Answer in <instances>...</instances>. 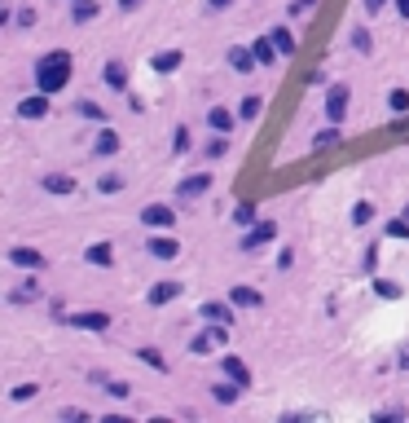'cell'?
<instances>
[{
    "label": "cell",
    "instance_id": "16",
    "mask_svg": "<svg viewBox=\"0 0 409 423\" xmlns=\"http://www.w3.org/2000/svg\"><path fill=\"white\" fill-rule=\"evenodd\" d=\"M102 84H106V89L128 93V66H124V62H106V66H102Z\"/></svg>",
    "mask_w": 409,
    "mask_h": 423
},
{
    "label": "cell",
    "instance_id": "40",
    "mask_svg": "<svg viewBox=\"0 0 409 423\" xmlns=\"http://www.w3.org/2000/svg\"><path fill=\"white\" fill-rule=\"evenodd\" d=\"M388 234H392V238H409V216H401V221H388Z\"/></svg>",
    "mask_w": 409,
    "mask_h": 423
},
{
    "label": "cell",
    "instance_id": "18",
    "mask_svg": "<svg viewBox=\"0 0 409 423\" xmlns=\"http://www.w3.org/2000/svg\"><path fill=\"white\" fill-rule=\"evenodd\" d=\"M220 370L229 375V379H238L242 388H251V366H247L242 357H229V353H225V357H220Z\"/></svg>",
    "mask_w": 409,
    "mask_h": 423
},
{
    "label": "cell",
    "instance_id": "5",
    "mask_svg": "<svg viewBox=\"0 0 409 423\" xmlns=\"http://www.w3.org/2000/svg\"><path fill=\"white\" fill-rule=\"evenodd\" d=\"M211 190V177L207 172H189L176 181V203H189V199H202Z\"/></svg>",
    "mask_w": 409,
    "mask_h": 423
},
{
    "label": "cell",
    "instance_id": "2",
    "mask_svg": "<svg viewBox=\"0 0 409 423\" xmlns=\"http://www.w3.org/2000/svg\"><path fill=\"white\" fill-rule=\"evenodd\" d=\"M348 102H352V89H348V84H330L326 89V106H321V111H326L330 124H343L348 119Z\"/></svg>",
    "mask_w": 409,
    "mask_h": 423
},
{
    "label": "cell",
    "instance_id": "19",
    "mask_svg": "<svg viewBox=\"0 0 409 423\" xmlns=\"http://www.w3.org/2000/svg\"><path fill=\"white\" fill-rule=\"evenodd\" d=\"M97 14H102V5H97V0H70V22H75V27L93 22Z\"/></svg>",
    "mask_w": 409,
    "mask_h": 423
},
{
    "label": "cell",
    "instance_id": "23",
    "mask_svg": "<svg viewBox=\"0 0 409 423\" xmlns=\"http://www.w3.org/2000/svg\"><path fill=\"white\" fill-rule=\"evenodd\" d=\"M238 393H242V384H238V379H229V375H225L220 384H211V397H216L220 406H234V402H238Z\"/></svg>",
    "mask_w": 409,
    "mask_h": 423
},
{
    "label": "cell",
    "instance_id": "10",
    "mask_svg": "<svg viewBox=\"0 0 409 423\" xmlns=\"http://www.w3.org/2000/svg\"><path fill=\"white\" fill-rule=\"evenodd\" d=\"M225 62H229V71H238V75H251V71L260 66L256 49H247V44H234L229 53H225Z\"/></svg>",
    "mask_w": 409,
    "mask_h": 423
},
{
    "label": "cell",
    "instance_id": "17",
    "mask_svg": "<svg viewBox=\"0 0 409 423\" xmlns=\"http://www.w3.org/2000/svg\"><path fill=\"white\" fill-rule=\"evenodd\" d=\"M119 146H124V141H119V132L111 128V124H102V132H97V141H93V154H119Z\"/></svg>",
    "mask_w": 409,
    "mask_h": 423
},
{
    "label": "cell",
    "instance_id": "22",
    "mask_svg": "<svg viewBox=\"0 0 409 423\" xmlns=\"http://www.w3.org/2000/svg\"><path fill=\"white\" fill-rule=\"evenodd\" d=\"M251 49H256L260 66H278V57H282V49H278V44H273V35H260V40L251 44Z\"/></svg>",
    "mask_w": 409,
    "mask_h": 423
},
{
    "label": "cell",
    "instance_id": "34",
    "mask_svg": "<svg viewBox=\"0 0 409 423\" xmlns=\"http://www.w3.org/2000/svg\"><path fill=\"white\" fill-rule=\"evenodd\" d=\"M102 388H106V393H111V397H115V402H128V397H132V384H124V379H106V384H102Z\"/></svg>",
    "mask_w": 409,
    "mask_h": 423
},
{
    "label": "cell",
    "instance_id": "32",
    "mask_svg": "<svg viewBox=\"0 0 409 423\" xmlns=\"http://www.w3.org/2000/svg\"><path fill=\"white\" fill-rule=\"evenodd\" d=\"M75 111H79L84 119H97V124H106V106H97V102H88V98H84V102H75Z\"/></svg>",
    "mask_w": 409,
    "mask_h": 423
},
{
    "label": "cell",
    "instance_id": "4",
    "mask_svg": "<svg viewBox=\"0 0 409 423\" xmlns=\"http://www.w3.org/2000/svg\"><path fill=\"white\" fill-rule=\"evenodd\" d=\"M66 326H75V331H111V313L102 309H84V313H70V318H57Z\"/></svg>",
    "mask_w": 409,
    "mask_h": 423
},
{
    "label": "cell",
    "instance_id": "25",
    "mask_svg": "<svg viewBox=\"0 0 409 423\" xmlns=\"http://www.w3.org/2000/svg\"><path fill=\"white\" fill-rule=\"evenodd\" d=\"M269 35H273V44L282 49V57H295V49H299V44H295V31H291V27H273Z\"/></svg>",
    "mask_w": 409,
    "mask_h": 423
},
{
    "label": "cell",
    "instance_id": "39",
    "mask_svg": "<svg viewBox=\"0 0 409 423\" xmlns=\"http://www.w3.org/2000/svg\"><path fill=\"white\" fill-rule=\"evenodd\" d=\"M57 419H62V423H79V419H88V415H84L79 406H62V410H57Z\"/></svg>",
    "mask_w": 409,
    "mask_h": 423
},
{
    "label": "cell",
    "instance_id": "35",
    "mask_svg": "<svg viewBox=\"0 0 409 423\" xmlns=\"http://www.w3.org/2000/svg\"><path fill=\"white\" fill-rule=\"evenodd\" d=\"M141 361H146L150 370H159V375H167V361H163V353H159V348H141Z\"/></svg>",
    "mask_w": 409,
    "mask_h": 423
},
{
    "label": "cell",
    "instance_id": "49",
    "mask_svg": "<svg viewBox=\"0 0 409 423\" xmlns=\"http://www.w3.org/2000/svg\"><path fill=\"white\" fill-rule=\"evenodd\" d=\"M119 9H124V14H132V9H141V0H119Z\"/></svg>",
    "mask_w": 409,
    "mask_h": 423
},
{
    "label": "cell",
    "instance_id": "30",
    "mask_svg": "<svg viewBox=\"0 0 409 423\" xmlns=\"http://www.w3.org/2000/svg\"><path fill=\"white\" fill-rule=\"evenodd\" d=\"M124 186H128V181L119 177V172H106V177H97V190H102V195H119Z\"/></svg>",
    "mask_w": 409,
    "mask_h": 423
},
{
    "label": "cell",
    "instance_id": "29",
    "mask_svg": "<svg viewBox=\"0 0 409 423\" xmlns=\"http://www.w3.org/2000/svg\"><path fill=\"white\" fill-rule=\"evenodd\" d=\"M388 111H392V115H409V93H405V89H392V93H388Z\"/></svg>",
    "mask_w": 409,
    "mask_h": 423
},
{
    "label": "cell",
    "instance_id": "20",
    "mask_svg": "<svg viewBox=\"0 0 409 423\" xmlns=\"http://www.w3.org/2000/svg\"><path fill=\"white\" fill-rule=\"evenodd\" d=\"M84 260H88V264H97V269H111V264H115V247H111V243H88Z\"/></svg>",
    "mask_w": 409,
    "mask_h": 423
},
{
    "label": "cell",
    "instance_id": "47",
    "mask_svg": "<svg viewBox=\"0 0 409 423\" xmlns=\"http://www.w3.org/2000/svg\"><path fill=\"white\" fill-rule=\"evenodd\" d=\"M229 5H234V0H207V9H216V14H225Z\"/></svg>",
    "mask_w": 409,
    "mask_h": 423
},
{
    "label": "cell",
    "instance_id": "8",
    "mask_svg": "<svg viewBox=\"0 0 409 423\" xmlns=\"http://www.w3.org/2000/svg\"><path fill=\"white\" fill-rule=\"evenodd\" d=\"M176 296H180V282H176V278H159V282L150 287L146 305H150V309H163V305H172Z\"/></svg>",
    "mask_w": 409,
    "mask_h": 423
},
{
    "label": "cell",
    "instance_id": "27",
    "mask_svg": "<svg viewBox=\"0 0 409 423\" xmlns=\"http://www.w3.org/2000/svg\"><path fill=\"white\" fill-rule=\"evenodd\" d=\"M207 128H216V132H229V128H234V115L225 111V106H211V111H207Z\"/></svg>",
    "mask_w": 409,
    "mask_h": 423
},
{
    "label": "cell",
    "instance_id": "36",
    "mask_svg": "<svg viewBox=\"0 0 409 423\" xmlns=\"http://www.w3.org/2000/svg\"><path fill=\"white\" fill-rule=\"evenodd\" d=\"M185 150H189V128L176 124V128H172V154H185Z\"/></svg>",
    "mask_w": 409,
    "mask_h": 423
},
{
    "label": "cell",
    "instance_id": "13",
    "mask_svg": "<svg viewBox=\"0 0 409 423\" xmlns=\"http://www.w3.org/2000/svg\"><path fill=\"white\" fill-rule=\"evenodd\" d=\"M44 291H40V282H35V273L31 278H22V287H9V305H31V300H40Z\"/></svg>",
    "mask_w": 409,
    "mask_h": 423
},
{
    "label": "cell",
    "instance_id": "3",
    "mask_svg": "<svg viewBox=\"0 0 409 423\" xmlns=\"http://www.w3.org/2000/svg\"><path fill=\"white\" fill-rule=\"evenodd\" d=\"M146 251L154 260H176L180 256V243H176V234H167V229H154V234L146 238Z\"/></svg>",
    "mask_w": 409,
    "mask_h": 423
},
{
    "label": "cell",
    "instance_id": "46",
    "mask_svg": "<svg viewBox=\"0 0 409 423\" xmlns=\"http://www.w3.org/2000/svg\"><path fill=\"white\" fill-rule=\"evenodd\" d=\"M361 5H365V14H383V5H388V0H361Z\"/></svg>",
    "mask_w": 409,
    "mask_h": 423
},
{
    "label": "cell",
    "instance_id": "42",
    "mask_svg": "<svg viewBox=\"0 0 409 423\" xmlns=\"http://www.w3.org/2000/svg\"><path fill=\"white\" fill-rule=\"evenodd\" d=\"M14 22H18L22 31H27V27H35V9H18V14H14Z\"/></svg>",
    "mask_w": 409,
    "mask_h": 423
},
{
    "label": "cell",
    "instance_id": "37",
    "mask_svg": "<svg viewBox=\"0 0 409 423\" xmlns=\"http://www.w3.org/2000/svg\"><path fill=\"white\" fill-rule=\"evenodd\" d=\"M370 221H374V203H365V199H361L356 208H352V225H370Z\"/></svg>",
    "mask_w": 409,
    "mask_h": 423
},
{
    "label": "cell",
    "instance_id": "7",
    "mask_svg": "<svg viewBox=\"0 0 409 423\" xmlns=\"http://www.w3.org/2000/svg\"><path fill=\"white\" fill-rule=\"evenodd\" d=\"M273 238H278V225H273V221H256L242 234V251H260L264 243H273Z\"/></svg>",
    "mask_w": 409,
    "mask_h": 423
},
{
    "label": "cell",
    "instance_id": "21",
    "mask_svg": "<svg viewBox=\"0 0 409 423\" xmlns=\"http://www.w3.org/2000/svg\"><path fill=\"white\" fill-rule=\"evenodd\" d=\"M343 141V132H339V124H330V128H321L317 137H312V154H326V150H334Z\"/></svg>",
    "mask_w": 409,
    "mask_h": 423
},
{
    "label": "cell",
    "instance_id": "24",
    "mask_svg": "<svg viewBox=\"0 0 409 423\" xmlns=\"http://www.w3.org/2000/svg\"><path fill=\"white\" fill-rule=\"evenodd\" d=\"M229 300H234L238 309H260V305H264V296L256 291V287H234V291H229Z\"/></svg>",
    "mask_w": 409,
    "mask_h": 423
},
{
    "label": "cell",
    "instance_id": "33",
    "mask_svg": "<svg viewBox=\"0 0 409 423\" xmlns=\"http://www.w3.org/2000/svg\"><path fill=\"white\" fill-rule=\"evenodd\" d=\"M348 40H352V49H356V53H370V49H374V40H370V31H365V27H352V35H348Z\"/></svg>",
    "mask_w": 409,
    "mask_h": 423
},
{
    "label": "cell",
    "instance_id": "50",
    "mask_svg": "<svg viewBox=\"0 0 409 423\" xmlns=\"http://www.w3.org/2000/svg\"><path fill=\"white\" fill-rule=\"evenodd\" d=\"M396 14H401V18L409 22V0H396Z\"/></svg>",
    "mask_w": 409,
    "mask_h": 423
},
{
    "label": "cell",
    "instance_id": "38",
    "mask_svg": "<svg viewBox=\"0 0 409 423\" xmlns=\"http://www.w3.org/2000/svg\"><path fill=\"white\" fill-rule=\"evenodd\" d=\"M225 150H229V137H225V132H216V137L207 141V159H220Z\"/></svg>",
    "mask_w": 409,
    "mask_h": 423
},
{
    "label": "cell",
    "instance_id": "26",
    "mask_svg": "<svg viewBox=\"0 0 409 423\" xmlns=\"http://www.w3.org/2000/svg\"><path fill=\"white\" fill-rule=\"evenodd\" d=\"M260 111H264V98H260V93H247V98L238 102V119H247V124H251V119H260Z\"/></svg>",
    "mask_w": 409,
    "mask_h": 423
},
{
    "label": "cell",
    "instance_id": "15",
    "mask_svg": "<svg viewBox=\"0 0 409 423\" xmlns=\"http://www.w3.org/2000/svg\"><path fill=\"white\" fill-rule=\"evenodd\" d=\"M180 62H185V53L180 49H163L150 57V71H159V75H172V71H180Z\"/></svg>",
    "mask_w": 409,
    "mask_h": 423
},
{
    "label": "cell",
    "instance_id": "11",
    "mask_svg": "<svg viewBox=\"0 0 409 423\" xmlns=\"http://www.w3.org/2000/svg\"><path fill=\"white\" fill-rule=\"evenodd\" d=\"M49 98H53V93H31V98H22L18 102V119H44V115H49Z\"/></svg>",
    "mask_w": 409,
    "mask_h": 423
},
{
    "label": "cell",
    "instance_id": "31",
    "mask_svg": "<svg viewBox=\"0 0 409 423\" xmlns=\"http://www.w3.org/2000/svg\"><path fill=\"white\" fill-rule=\"evenodd\" d=\"M374 296L379 300H401V287H396L392 278H374Z\"/></svg>",
    "mask_w": 409,
    "mask_h": 423
},
{
    "label": "cell",
    "instance_id": "45",
    "mask_svg": "<svg viewBox=\"0 0 409 423\" xmlns=\"http://www.w3.org/2000/svg\"><path fill=\"white\" fill-rule=\"evenodd\" d=\"M304 84H326V75H321V71L312 66V71H304Z\"/></svg>",
    "mask_w": 409,
    "mask_h": 423
},
{
    "label": "cell",
    "instance_id": "12",
    "mask_svg": "<svg viewBox=\"0 0 409 423\" xmlns=\"http://www.w3.org/2000/svg\"><path fill=\"white\" fill-rule=\"evenodd\" d=\"M40 190H44V195L66 199V195H75V177H66V172H49V177H40Z\"/></svg>",
    "mask_w": 409,
    "mask_h": 423
},
{
    "label": "cell",
    "instance_id": "6",
    "mask_svg": "<svg viewBox=\"0 0 409 423\" xmlns=\"http://www.w3.org/2000/svg\"><path fill=\"white\" fill-rule=\"evenodd\" d=\"M141 225H146V229H176V208H167V203H150V208H141Z\"/></svg>",
    "mask_w": 409,
    "mask_h": 423
},
{
    "label": "cell",
    "instance_id": "28",
    "mask_svg": "<svg viewBox=\"0 0 409 423\" xmlns=\"http://www.w3.org/2000/svg\"><path fill=\"white\" fill-rule=\"evenodd\" d=\"M256 212H260V208L247 199V203H238V208H234V221L242 225V229H251V225H256Z\"/></svg>",
    "mask_w": 409,
    "mask_h": 423
},
{
    "label": "cell",
    "instance_id": "1",
    "mask_svg": "<svg viewBox=\"0 0 409 423\" xmlns=\"http://www.w3.org/2000/svg\"><path fill=\"white\" fill-rule=\"evenodd\" d=\"M70 71H75V57H70L66 49H53L44 57H35V89L44 93H57L70 84Z\"/></svg>",
    "mask_w": 409,
    "mask_h": 423
},
{
    "label": "cell",
    "instance_id": "43",
    "mask_svg": "<svg viewBox=\"0 0 409 423\" xmlns=\"http://www.w3.org/2000/svg\"><path fill=\"white\" fill-rule=\"evenodd\" d=\"M312 5H317V0H291V14L299 18V14H308V9H312Z\"/></svg>",
    "mask_w": 409,
    "mask_h": 423
},
{
    "label": "cell",
    "instance_id": "41",
    "mask_svg": "<svg viewBox=\"0 0 409 423\" xmlns=\"http://www.w3.org/2000/svg\"><path fill=\"white\" fill-rule=\"evenodd\" d=\"M35 393H40V384H18V388H14V402H27V397H35Z\"/></svg>",
    "mask_w": 409,
    "mask_h": 423
},
{
    "label": "cell",
    "instance_id": "48",
    "mask_svg": "<svg viewBox=\"0 0 409 423\" xmlns=\"http://www.w3.org/2000/svg\"><path fill=\"white\" fill-rule=\"evenodd\" d=\"M396 366H401V370H409V344L401 348V357H396Z\"/></svg>",
    "mask_w": 409,
    "mask_h": 423
},
{
    "label": "cell",
    "instance_id": "14",
    "mask_svg": "<svg viewBox=\"0 0 409 423\" xmlns=\"http://www.w3.org/2000/svg\"><path fill=\"white\" fill-rule=\"evenodd\" d=\"M9 264H18V269H44V256L35 247H9Z\"/></svg>",
    "mask_w": 409,
    "mask_h": 423
},
{
    "label": "cell",
    "instance_id": "44",
    "mask_svg": "<svg viewBox=\"0 0 409 423\" xmlns=\"http://www.w3.org/2000/svg\"><path fill=\"white\" fill-rule=\"evenodd\" d=\"M128 111H137V115H141V111H146V98H137V93H128Z\"/></svg>",
    "mask_w": 409,
    "mask_h": 423
},
{
    "label": "cell",
    "instance_id": "9",
    "mask_svg": "<svg viewBox=\"0 0 409 423\" xmlns=\"http://www.w3.org/2000/svg\"><path fill=\"white\" fill-rule=\"evenodd\" d=\"M234 300H229V305H225V300H202V305H198V318L202 322H225V326H234Z\"/></svg>",
    "mask_w": 409,
    "mask_h": 423
}]
</instances>
